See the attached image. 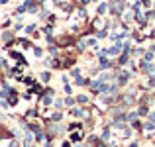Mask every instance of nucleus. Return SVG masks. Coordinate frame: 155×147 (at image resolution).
I'll return each mask as SVG.
<instances>
[{
	"label": "nucleus",
	"mask_w": 155,
	"mask_h": 147,
	"mask_svg": "<svg viewBox=\"0 0 155 147\" xmlns=\"http://www.w3.org/2000/svg\"><path fill=\"white\" fill-rule=\"evenodd\" d=\"M43 34H45V38H47V35H53V26H51V24H47V26L43 28Z\"/></svg>",
	"instance_id": "22"
},
{
	"label": "nucleus",
	"mask_w": 155,
	"mask_h": 147,
	"mask_svg": "<svg viewBox=\"0 0 155 147\" xmlns=\"http://www.w3.org/2000/svg\"><path fill=\"white\" fill-rule=\"evenodd\" d=\"M147 87H149V88H155V73H153V75H149V80H147Z\"/></svg>",
	"instance_id": "26"
},
{
	"label": "nucleus",
	"mask_w": 155,
	"mask_h": 147,
	"mask_svg": "<svg viewBox=\"0 0 155 147\" xmlns=\"http://www.w3.org/2000/svg\"><path fill=\"white\" fill-rule=\"evenodd\" d=\"M149 120H151V122H155V112H149Z\"/></svg>",
	"instance_id": "47"
},
{
	"label": "nucleus",
	"mask_w": 155,
	"mask_h": 147,
	"mask_svg": "<svg viewBox=\"0 0 155 147\" xmlns=\"http://www.w3.org/2000/svg\"><path fill=\"white\" fill-rule=\"evenodd\" d=\"M153 59H155V53L151 51V49L143 53V61H147V63H153Z\"/></svg>",
	"instance_id": "13"
},
{
	"label": "nucleus",
	"mask_w": 155,
	"mask_h": 147,
	"mask_svg": "<svg viewBox=\"0 0 155 147\" xmlns=\"http://www.w3.org/2000/svg\"><path fill=\"white\" fill-rule=\"evenodd\" d=\"M34 53H35V57H41L43 55V49L41 47H34Z\"/></svg>",
	"instance_id": "34"
},
{
	"label": "nucleus",
	"mask_w": 155,
	"mask_h": 147,
	"mask_svg": "<svg viewBox=\"0 0 155 147\" xmlns=\"http://www.w3.org/2000/svg\"><path fill=\"white\" fill-rule=\"evenodd\" d=\"M130 63V53H122L118 57V65H128Z\"/></svg>",
	"instance_id": "11"
},
{
	"label": "nucleus",
	"mask_w": 155,
	"mask_h": 147,
	"mask_svg": "<svg viewBox=\"0 0 155 147\" xmlns=\"http://www.w3.org/2000/svg\"><path fill=\"white\" fill-rule=\"evenodd\" d=\"M63 106H67L63 100H55V108H63Z\"/></svg>",
	"instance_id": "39"
},
{
	"label": "nucleus",
	"mask_w": 155,
	"mask_h": 147,
	"mask_svg": "<svg viewBox=\"0 0 155 147\" xmlns=\"http://www.w3.org/2000/svg\"><path fill=\"white\" fill-rule=\"evenodd\" d=\"M35 141H45V133L39 129V132H35Z\"/></svg>",
	"instance_id": "23"
},
{
	"label": "nucleus",
	"mask_w": 155,
	"mask_h": 147,
	"mask_svg": "<svg viewBox=\"0 0 155 147\" xmlns=\"http://www.w3.org/2000/svg\"><path fill=\"white\" fill-rule=\"evenodd\" d=\"M130 147H140V145H137V141H134V143H132V145H130Z\"/></svg>",
	"instance_id": "48"
},
{
	"label": "nucleus",
	"mask_w": 155,
	"mask_h": 147,
	"mask_svg": "<svg viewBox=\"0 0 155 147\" xmlns=\"http://www.w3.org/2000/svg\"><path fill=\"white\" fill-rule=\"evenodd\" d=\"M75 84H77V87H84V84H91V80H87L84 77H77V79H75Z\"/></svg>",
	"instance_id": "14"
},
{
	"label": "nucleus",
	"mask_w": 155,
	"mask_h": 147,
	"mask_svg": "<svg viewBox=\"0 0 155 147\" xmlns=\"http://www.w3.org/2000/svg\"><path fill=\"white\" fill-rule=\"evenodd\" d=\"M6 100H8V102H10V106H14V104H18V92H16V90H12V92H10V96H8V98H6Z\"/></svg>",
	"instance_id": "12"
},
{
	"label": "nucleus",
	"mask_w": 155,
	"mask_h": 147,
	"mask_svg": "<svg viewBox=\"0 0 155 147\" xmlns=\"http://www.w3.org/2000/svg\"><path fill=\"white\" fill-rule=\"evenodd\" d=\"M132 128H134V129H141L143 126H141V122H137V120H136V122H132Z\"/></svg>",
	"instance_id": "32"
},
{
	"label": "nucleus",
	"mask_w": 155,
	"mask_h": 147,
	"mask_svg": "<svg viewBox=\"0 0 155 147\" xmlns=\"http://www.w3.org/2000/svg\"><path fill=\"white\" fill-rule=\"evenodd\" d=\"M137 116H140L137 112H130V114H126V120H128V122H136Z\"/></svg>",
	"instance_id": "17"
},
{
	"label": "nucleus",
	"mask_w": 155,
	"mask_h": 147,
	"mask_svg": "<svg viewBox=\"0 0 155 147\" xmlns=\"http://www.w3.org/2000/svg\"><path fill=\"white\" fill-rule=\"evenodd\" d=\"M65 92H67V94H71V92H73V90H71V87H69V83L65 84Z\"/></svg>",
	"instance_id": "44"
},
{
	"label": "nucleus",
	"mask_w": 155,
	"mask_h": 147,
	"mask_svg": "<svg viewBox=\"0 0 155 147\" xmlns=\"http://www.w3.org/2000/svg\"><path fill=\"white\" fill-rule=\"evenodd\" d=\"M49 53H51V55H57V47L51 45V47H49Z\"/></svg>",
	"instance_id": "42"
},
{
	"label": "nucleus",
	"mask_w": 155,
	"mask_h": 147,
	"mask_svg": "<svg viewBox=\"0 0 155 147\" xmlns=\"http://www.w3.org/2000/svg\"><path fill=\"white\" fill-rule=\"evenodd\" d=\"M43 2H45V0H38V4H43Z\"/></svg>",
	"instance_id": "50"
},
{
	"label": "nucleus",
	"mask_w": 155,
	"mask_h": 147,
	"mask_svg": "<svg viewBox=\"0 0 155 147\" xmlns=\"http://www.w3.org/2000/svg\"><path fill=\"white\" fill-rule=\"evenodd\" d=\"M49 79H51V73H49V71L41 73V80H43V83H49Z\"/></svg>",
	"instance_id": "27"
},
{
	"label": "nucleus",
	"mask_w": 155,
	"mask_h": 147,
	"mask_svg": "<svg viewBox=\"0 0 155 147\" xmlns=\"http://www.w3.org/2000/svg\"><path fill=\"white\" fill-rule=\"evenodd\" d=\"M92 2H98V0H92Z\"/></svg>",
	"instance_id": "51"
},
{
	"label": "nucleus",
	"mask_w": 155,
	"mask_h": 147,
	"mask_svg": "<svg viewBox=\"0 0 155 147\" xmlns=\"http://www.w3.org/2000/svg\"><path fill=\"white\" fill-rule=\"evenodd\" d=\"M132 53H134V57H140V55L143 57V53H145V51H143V47H136V49H134Z\"/></svg>",
	"instance_id": "25"
},
{
	"label": "nucleus",
	"mask_w": 155,
	"mask_h": 147,
	"mask_svg": "<svg viewBox=\"0 0 155 147\" xmlns=\"http://www.w3.org/2000/svg\"><path fill=\"white\" fill-rule=\"evenodd\" d=\"M71 114H73V116H79V118H83V120H91V110H87V108H81V106H79V108H73L71 110Z\"/></svg>",
	"instance_id": "3"
},
{
	"label": "nucleus",
	"mask_w": 155,
	"mask_h": 147,
	"mask_svg": "<svg viewBox=\"0 0 155 147\" xmlns=\"http://www.w3.org/2000/svg\"><path fill=\"white\" fill-rule=\"evenodd\" d=\"M141 2H143L145 8H151V0H141Z\"/></svg>",
	"instance_id": "41"
},
{
	"label": "nucleus",
	"mask_w": 155,
	"mask_h": 147,
	"mask_svg": "<svg viewBox=\"0 0 155 147\" xmlns=\"http://www.w3.org/2000/svg\"><path fill=\"white\" fill-rule=\"evenodd\" d=\"M116 77H118L116 73H102V75H100L98 79L102 80V83H110V80H114V79H116Z\"/></svg>",
	"instance_id": "8"
},
{
	"label": "nucleus",
	"mask_w": 155,
	"mask_h": 147,
	"mask_svg": "<svg viewBox=\"0 0 155 147\" xmlns=\"http://www.w3.org/2000/svg\"><path fill=\"white\" fill-rule=\"evenodd\" d=\"M77 102H81V104H87V102H88V98L84 96V94H81V96H77Z\"/></svg>",
	"instance_id": "30"
},
{
	"label": "nucleus",
	"mask_w": 155,
	"mask_h": 147,
	"mask_svg": "<svg viewBox=\"0 0 155 147\" xmlns=\"http://www.w3.org/2000/svg\"><path fill=\"white\" fill-rule=\"evenodd\" d=\"M77 128H81V124H71L69 126V129H77Z\"/></svg>",
	"instance_id": "46"
},
{
	"label": "nucleus",
	"mask_w": 155,
	"mask_h": 147,
	"mask_svg": "<svg viewBox=\"0 0 155 147\" xmlns=\"http://www.w3.org/2000/svg\"><path fill=\"white\" fill-rule=\"evenodd\" d=\"M2 41L6 43V47H8L10 41H14V34H12V31H4V34H2Z\"/></svg>",
	"instance_id": "9"
},
{
	"label": "nucleus",
	"mask_w": 155,
	"mask_h": 147,
	"mask_svg": "<svg viewBox=\"0 0 155 147\" xmlns=\"http://www.w3.org/2000/svg\"><path fill=\"white\" fill-rule=\"evenodd\" d=\"M130 136H132V129H124V139H128Z\"/></svg>",
	"instance_id": "40"
},
{
	"label": "nucleus",
	"mask_w": 155,
	"mask_h": 147,
	"mask_svg": "<svg viewBox=\"0 0 155 147\" xmlns=\"http://www.w3.org/2000/svg\"><path fill=\"white\" fill-rule=\"evenodd\" d=\"M143 129H145V132H153V129H155V122H151V120L145 122V124H143Z\"/></svg>",
	"instance_id": "16"
},
{
	"label": "nucleus",
	"mask_w": 155,
	"mask_h": 147,
	"mask_svg": "<svg viewBox=\"0 0 155 147\" xmlns=\"http://www.w3.org/2000/svg\"><path fill=\"white\" fill-rule=\"evenodd\" d=\"M102 141H108L110 139V129H104V133H102V137H100Z\"/></svg>",
	"instance_id": "31"
},
{
	"label": "nucleus",
	"mask_w": 155,
	"mask_h": 147,
	"mask_svg": "<svg viewBox=\"0 0 155 147\" xmlns=\"http://www.w3.org/2000/svg\"><path fill=\"white\" fill-rule=\"evenodd\" d=\"M53 102V94H49V92H43V96H41V104L43 106H49Z\"/></svg>",
	"instance_id": "10"
},
{
	"label": "nucleus",
	"mask_w": 155,
	"mask_h": 147,
	"mask_svg": "<svg viewBox=\"0 0 155 147\" xmlns=\"http://www.w3.org/2000/svg\"><path fill=\"white\" fill-rule=\"evenodd\" d=\"M34 30H35V24H30V26H26V31H28V34H31Z\"/></svg>",
	"instance_id": "38"
},
{
	"label": "nucleus",
	"mask_w": 155,
	"mask_h": 147,
	"mask_svg": "<svg viewBox=\"0 0 155 147\" xmlns=\"http://www.w3.org/2000/svg\"><path fill=\"white\" fill-rule=\"evenodd\" d=\"M110 67H112V63H110L106 57H98V69L100 71H108Z\"/></svg>",
	"instance_id": "6"
},
{
	"label": "nucleus",
	"mask_w": 155,
	"mask_h": 147,
	"mask_svg": "<svg viewBox=\"0 0 155 147\" xmlns=\"http://www.w3.org/2000/svg\"><path fill=\"white\" fill-rule=\"evenodd\" d=\"M10 147H20V143H18L16 139H12V141H10Z\"/></svg>",
	"instance_id": "43"
},
{
	"label": "nucleus",
	"mask_w": 155,
	"mask_h": 147,
	"mask_svg": "<svg viewBox=\"0 0 155 147\" xmlns=\"http://www.w3.org/2000/svg\"><path fill=\"white\" fill-rule=\"evenodd\" d=\"M88 47V43H87V39H81L79 43H77V49H79V51H84V49Z\"/></svg>",
	"instance_id": "18"
},
{
	"label": "nucleus",
	"mask_w": 155,
	"mask_h": 147,
	"mask_svg": "<svg viewBox=\"0 0 155 147\" xmlns=\"http://www.w3.org/2000/svg\"><path fill=\"white\" fill-rule=\"evenodd\" d=\"M51 120H53V122H59V120H63V114H61V112H55V114L51 116Z\"/></svg>",
	"instance_id": "29"
},
{
	"label": "nucleus",
	"mask_w": 155,
	"mask_h": 147,
	"mask_svg": "<svg viewBox=\"0 0 155 147\" xmlns=\"http://www.w3.org/2000/svg\"><path fill=\"white\" fill-rule=\"evenodd\" d=\"M22 28H24L22 24H16V26H14V31H20V30H22Z\"/></svg>",
	"instance_id": "45"
},
{
	"label": "nucleus",
	"mask_w": 155,
	"mask_h": 147,
	"mask_svg": "<svg viewBox=\"0 0 155 147\" xmlns=\"http://www.w3.org/2000/svg\"><path fill=\"white\" fill-rule=\"evenodd\" d=\"M106 35H108V30H98V31H96V38H98V39L106 38Z\"/></svg>",
	"instance_id": "28"
},
{
	"label": "nucleus",
	"mask_w": 155,
	"mask_h": 147,
	"mask_svg": "<svg viewBox=\"0 0 155 147\" xmlns=\"http://www.w3.org/2000/svg\"><path fill=\"white\" fill-rule=\"evenodd\" d=\"M130 77H132V75H130L128 71H122V73H118V77H116V83L120 84V87H124V84L130 80Z\"/></svg>",
	"instance_id": "5"
},
{
	"label": "nucleus",
	"mask_w": 155,
	"mask_h": 147,
	"mask_svg": "<svg viewBox=\"0 0 155 147\" xmlns=\"http://www.w3.org/2000/svg\"><path fill=\"white\" fill-rule=\"evenodd\" d=\"M106 10H108V4L102 2V4L98 6V16H104V14H106Z\"/></svg>",
	"instance_id": "20"
},
{
	"label": "nucleus",
	"mask_w": 155,
	"mask_h": 147,
	"mask_svg": "<svg viewBox=\"0 0 155 147\" xmlns=\"http://www.w3.org/2000/svg\"><path fill=\"white\" fill-rule=\"evenodd\" d=\"M10 92H12V88H10V84H8V80H2V90H0V96L8 98V96H10Z\"/></svg>",
	"instance_id": "7"
},
{
	"label": "nucleus",
	"mask_w": 155,
	"mask_h": 147,
	"mask_svg": "<svg viewBox=\"0 0 155 147\" xmlns=\"http://www.w3.org/2000/svg\"><path fill=\"white\" fill-rule=\"evenodd\" d=\"M87 43H88V47H94V49H98V41H96V38H91V39H87Z\"/></svg>",
	"instance_id": "21"
},
{
	"label": "nucleus",
	"mask_w": 155,
	"mask_h": 147,
	"mask_svg": "<svg viewBox=\"0 0 155 147\" xmlns=\"http://www.w3.org/2000/svg\"><path fill=\"white\" fill-rule=\"evenodd\" d=\"M149 49H151V51H153V53H155V43H153V45H151V47H149Z\"/></svg>",
	"instance_id": "49"
},
{
	"label": "nucleus",
	"mask_w": 155,
	"mask_h": 147,
	"mask_svg": "<svg viewBox=\"0 0 155 147\" xmlns=\"http://www.w3.org/2000/svg\"><path fill=\"white\" fill-rule=\"evenodd\" d=\"M140 71H141V75H153L155 73V63H147V61L141 59L140 61Z\"/></svg>",
	"instance_id": "2"
},
{
	"label": "nucleus",
	"mask_w": 155,
	"mask_h": 147,
	"mask_svg": "<svg viewBox=\"0 0 155 147\" xmlns=\"http://www.w3.org/2000/svg\"><path fill=\"white\" fill-rule=\"evenodd\" d=\"M20 45H22L24 49H28V47H31V43L28 41V39H22V41H20Z\"/></svg>",
	"instance_id": "33"
},
{
	"label": "nucleus",
	"mask_w": 155,
	"mask_h": 147,
	"mask_svg": "<svg viewBox=\"0 0 155 147\" xmlns=\"http://www.w3.org/2000/svg\"><path fill=\"white\" fill-rule=\"evenodd\" d=\"M81 139H83V133H73V136H71V141H73V143H77V141H81Z\"/></svg>",
	"instance_id": "24"
},
{
	"label": "nucleus",
	"mask_w": 155,
	"mask_h": 147,
	"mask_svg": "<svg viewBox=\"0 0 155 147\" xmlns=\"http://www.w3.org/2000/svg\"><path fill=\"white\" fill-rule=\"evenodd\" d=\"M77 16H79L81 20L83 18H87V10H84V6H81V8H77Z\"/></svg>",
	"instance_id": "19"
},
{
	"label": "nucleus",
	"mask_w": 155,
	"mask_h": 147,
	"mask_svg": "<svg viewBox=\"0 0 155 147\" xmlns=\"http://www.w3.org/2000/svg\"><path fill=\"white\" fill-rule=\"evenodd\" d=\"M71 75H73V79H77V77H81V71H79V69H73Z\"/></svg>",
	"instance_id": "37"
},
{
	"label": "nucleus",
	"mask_w": 155,
	"mask_h": 147,
	"mask_svg": "<svg viewBox=\"0 0 155 147\" xmlns=\"http://www.w3.org/2000/svg\"><path fill=\"white\" fill-rule=\"evenodd\" d=\"M34 116H38L35 110H28V112H26V118H34Z\"/></svg>",
	"instance_id": "36"
},
{
	"label": "nucleus",
	"mask_w": 155,
	"mask_h": 147,
	"mask_svg": "<svg viewBox=\"0 0 155 147\" xmlns=\"http://www.w3.org/2000/svg\"><path fill=\"white\" fill-rule=\"evenodd\" d=\"M65 104H67V106H73V104H75V98L67 96V98H65Z\"/></svg>",
	"instance_id": "35"
},
{
	"label": "nucleus",
	"mask_w": 155,
	"mask_h": 147,
	"mask_svg": "<svg viewBox=\"0 0 155 147\" xmlns=\"http://www.w3.org/2000/svg\"><path fill=\"white\" fill-rule=\"evenodd\" d=\"M137 114H140V116H149V108H147V104H141L140 108H137Z\"/></svg>",
	"instance_id": "15"
},
{
	"label": "nucleus",
	"mask_w": 155,
	"mask_h": 147,
	"mask_svg": "<svg viewBox=\"0 0 155 147\" xmlns=\"http://www.w3.org/2000/svg\"><path fill=\"white\" fill-rule=\"evenodd\" d=\"M126 8H128L126 0H110L108 2V10L112 16H122L126 12Z\"/></svg>",
	"instance_id": "1"
},
{
	"label": "nucleus",
	"mask_w": 155,
	"mask_h": 147,
	"mask_svg": "<svg viewBox=\"0 0 155 147\" xmlns=\"http://www.w3.org/2000/svg\"><path fill=\"white\" fill-rule=\"evenodd\" d=\"M122 98V102H124L126 106H132L134 102H136V90H130L128 94H124V96H120Z\"/></svg>",
	"instance_id": "4"
}]
</instances>
